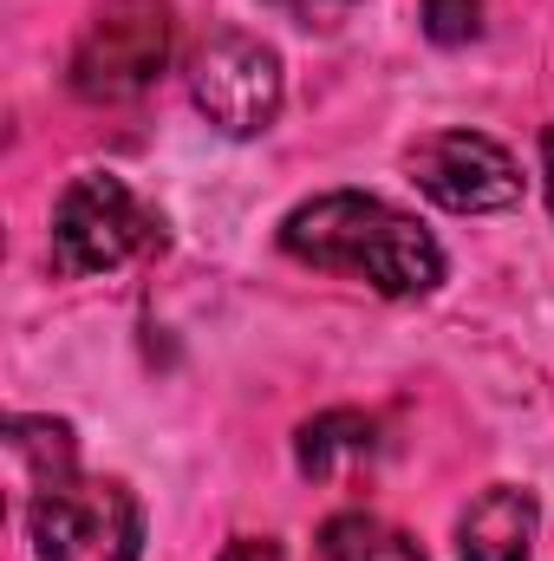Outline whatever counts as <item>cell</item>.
Returning a JSON list of instances; mask_svg holds the SVG:
<instances>
[{"label":"cell","mask_w":554,"mask_h":561,"mask_svg":"<svg viewBox=\"0 0 554 561\" xmlns=\"http://www.w3.org/2000/svg\"><path fill=\"white\" fill-rule=\"evenodd\" d=\"M280 249L320 275L366 280L372 294H392V300L430 294L443 280L437 236L399 203L366 196V190H326V196L293 203L280 216Z\"/></svg>","instance_id":"1"},{"label":"cell","mask_w":554,"mask_h":561,"mask_svg":"<svg viewBox=\"0 0 554 561\" xmlns=\"http://www.w3.org/2000/svg\"><path fill=\"white\" fill-rule=\"evenodd\" d=\"M26 536L33 561H138L143 510L118 477H85L79 463L59 477L26 483Z\"/></svg>","instance_id":"2"},{"label":"cell","mask_w":554,"mask_h":561,"mask_svg":"<svg viewBox=\"0 0 554 561\" xmlns=\"http://www.w3.org/2000/svg\"><path fill=\"white\" fill-rule=\"evenodd\" d=\"M150 249H163V216L125 176L85 170L59 190V203H53V275L66 280L112 275V268L150 255Z\"/></svg>","instance_id":"3"},{"label":"cell","mask_w":554,"mask_h":561,"mask_svg":"<svg viewBox=\"0 0 554 561\" xmlns=\"http://www.w3.org/2000/svg\"><path fill=\"white\" fill-rule=\"evenodd\" d=\"M170 46H176L170 0H99V13L72 46L66 85L85 105H131L163 79Z\"/></svg>","instance_id":"4"},{"label":"cell","mask_w":554,"mask_h":561,"mask_svg":"<svg viewBox=\"0 0 554 561\" xmlns=\"http://www.w3.org/2000/svg\"><path fill=\"white\" fill-rule=\"evenodd\" d=\"M189 99L222 138H262L280 118V99H287L280 53L255 33H216L189 59Z\"/></svg>","instance_id":"5"},{"label":"cell","mask_w":554,"mask_h":561,"mask_svg":"<svg viewBox=\"0 0 554 561\" xmlns=\"http://www.w3.org/2000/svg\"><path fill=\"white\" fill-rule=\"evenodd\" d=\"M412 183L450 216H503L522 203V163L489 131H430L405 150Z\"/></svg>","instance_id":"6"},{"label":"cell","mask_w":554,"mask_h":561,"mask_svg":"<svg viewBox=\"0 0 554 561\" xmlns=\"http://www.w3.org/2000/svg\"><path fill=\"white\" fill-rule=\"evenodd\" d=\"M535 529H542V503L522 483H489L483 496H470V510L457 516V556L463 561H529L535 556Z\"/></svg>","instance_id":"7"},{"label":"cell","mask_w":554,"mask_h":561,"mask_svg":"<svg viewBox=\"0 0 554 561\" xmlns=\"http://www.w3.org/2000/svg\"><path fill=\"white\" fill-rule=\"evenodd\" d=\"M372 444H379V424L366 419V412H320V419L300 424L293 463H300V477L326 483L346 457H372Z\"/></svg>","instance_id":"8"},{"label":"cell","mask_w":554,"mask_h":561,"mask_svg":"<svg viewBox=\"0 0 554 561\" xmlns=\"http://www.w3.org/2000/svg\"><path fill=\"white\" fill-rule=\"evenodd\" d=\"M320 561H424L405 529H392V523H379V516H366V510H346V516H333L326 529H320Z\"/></svg>","instance_id":"9"},{"label":"cell","mask_w":554,"mask_h":561,"mask_svg":"<svg viewBox=\"0 0 554 561\" xmlns=\"http://www.w3.org/2000/svg\"><path fill=\"white\" fill-rule=\"evenodd\" d=\"M424 33L437 46H463L483 33V0H424Z\"/></svg>","instance_id":"10"},{"label":"cell","mask_w":554,"mask_h":561,"mask_svg":"<svg viewBox=\"0 0 554 561\" xmlns=\"http://www.w3.org/2000/svg\"><path fill=\"white\" fill-rule=\"evenodd\" d=\"M268 7H280V13L300 20V26H326V20H339L346 7H359V0H268Z\"/></svg>","instance_id":"11"},{"label":"cell","mask_w":554,"mask_h":561,"mask_svg":"<svg viewBox=\"0 0 554 561\" xmlns=\"http://www.w3.org/2000/svg\"><path fill=\"white\" fill-rule=\"evenodd\" d=\"M216 561H287V549H280L275 536H235Z\"/></svg>","instance_id":"12"},{"label":"cell","mask_w":554,"mask_h":561,"mask_svg":"<svg viewBox=\"0 0 554 561\" xmlns=\"http://www.w3.org/2000/svg\"><path fill=\"white\" fill-rule=\"evenodd\" d=\"M542 183H549V209H554V125H549V138H542Z\"/></svg>","instance_id":"13"}]
</instances>
